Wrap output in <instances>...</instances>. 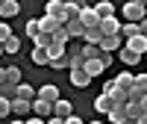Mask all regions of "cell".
Returning <instances> with one entry per match:
<instances>
[{
	"label": "cell",
	"instance_id": "cb8c5ba5",
	"mask_svg": "<svg viewBox=\"0 0 147 124\" xmlns=\"http://www.w3.org/2000/svg\"><path fill=\"white\" fill-rule=\"evenodd\" d=\"M80 53H82L85 62H88V59H100V56H103V50H100L97 44H82V47H80Z\"/></svg>",
	"mask_w": 147,
	"mask_h": 124
},
{
	"label": "cell",
	"instance_id": "277c9868",
	"mask_svg": "<svg viewBox=\"0 0 147 124\" xmlns=\"http://www.w3.org/2000/svg\"><path fill=\"white\" fill-rule=\"evenodd\" d=\"M32 115L41 118V121H50V118H53V104H47V101H41V97H35V101H32Z\"/></svg>",
	"mask_w": 147,
	"mask_h": 124
},
{
	"label": "cell",
	"instance_id": "ffe728a7",
	"mask_svg": "<svg viewBox=\"0 0 147 124\" xmlns=\"http://www.w3.org/2000/svg\"><path fill=\"white\" fill-rule=\"evenodd\" d=\"M118 59L124 62V65H138V62H141V56H138V53H132L129 47H121V50H118Z\"/></svg>",
	"mask_w": 147,
	"mask_h": 124
},
{
	"label": "cell",
	"instance_id": "7402d4cb",
	"mask_svg": "<svg viewBox=\"0 0 147 124\" xmlns=\"http://www.w3.org/2000/svg\"><path fill=\"white\" fill-rule=\"evenodd\" d=\"M136 35H141V24H124V27H121V39L124 42L136 39Z\"/></svg>",
	"mask_w": 147,
	"mask_h": 124
},
{
	"label": "cell",
	"instance_id": "4fadbf2b",
	"mask_svg": "<svg viewBox=\"0 0 147 124\" xmlns=\"http://www.w3.org/2000/svg\"><path fill=\"white\" fill-rule=\"evenodd\" d=\"M124 47H129L132 53H138V56H144V53H147V39H144V35H136V39H129V42H124Z\"/></svg>",
	"mask_w": 147,
	"mask_h": 124
},
{
	"label": "cell",
	"instance_id": "d590c367",
	"mask_svg": "<svg viewBox=\"0 0 147 124\" xmlns=\"http://www.w3.org/2000/svg\"><path fill=\"white\" fill-rule=\"evenodd\" d=\"M27 124H47V121H41V118H35V115H32V118H27Z\"/></svg>",
	"mask_w": 147,
	"mask_h": 124
},
{
	"label": "cell",
	"instance_id": "5b68a950",
	"mask_svg": "<svg viewBox=\"0 0 147 124\" xmlns=\"http://www.w3.org/2000/svg\"><path fill=\"white\" fill-rule=\"evenodd\" d=\"M38 97H41V101H47V104L62 101V95H59V86H56V83H44V86H38Z\"/></svg>",
	"mask_w": 147,
	"mask_h": 124
},
{
	"label": "cell",
	"instance_id": "8d00e7d4",
	"mask_svg": "<svg viewBox=\"0 0 147 124\" xmlns=\"http://www.w3.org/2000/svg\"><path fill=\"white\" fill-rule=\"evenodd\" d=\"M141 35H144V39H147V18L141 21Z\"/></svg>",
	"mask_w": 147,
	"mask_h": 124
},
{
	"label": "cell",
	"instance_id": "ba28073f",
	"mask_svg": "<svg viewBox=\"0 0 147 124\" xmlns=\"http://www.w3.org/2000/svg\"><path fill=\"white\" fill-rule=\"evenodd\" d=\"M121 47H124V39H121V35H103V42H100V50L103 53H118Z\"/></svg>",
	"mask_w": 147,
	"mask_h": 124
},
{
	"label": "cell",
	"instance_id": "44dd1931",
	"mask_svg": "<svg viewBox=\"0 0 147 124\" xmlns=\"http://www.w3.org/2000/svg\"><path fill=\"white\" fill-rule=\"evenodd\" d=\"M109 121L112 124H129V115H127V106H115L109 112Z\"/></svg>",
	"mask_w": 147,
	"mask_h": 124
},
{
	"label": "cell",
	"instance_id": "836d02e7",
	"mask_svg": "<svg viewBox=\"0 0 147 124\" xmlns=\"http://www.w3.org/2000/svg\"><path fill=\"white\" fill-rule=\"evenodd\" d=\"M65 124H82V118L80 115H71V118H65Z\"/></svg>",
	"mask_w": 147,
	"mask_h": 124
},
{
	"label": "cell",
	"instance_id": "ab89813d",
	"mask_svg": "<svg viewBox=\"0 0 147 124\" xmlns=\"http://www.w3.org/2000/svg\"><path fill=\"white\" fill-rule=\"evenodd\" d=\"M136 124H147V115H141V118H138V121H136Z\"/></svg>",
	"mask_w": 147,
	"mask_h": 124
},
{
	"label": "cell",
	"instance_id": "603a6c76",
	"mask_svg": "<svg viewBox=\"0 0 147 124\" xmlns=\"http://www.w3.org/2000/svg\"><path fill=\"white\" fill-rule=\"evenodd\" d=\"M30 59H32L38 68H41V65H50V53H47L44 47H32V56H30Z\"/></svg>",
	"mask_w": 147,
	"mask_h": 124
},
{
	"label": "cell",
	"instance_id": "9c48e42d",
	"mask_svg": "<svg viewBox=\"0 0 147 124\" xmlns=\"http://www.w3.org/2000/svg\"><path fill=\"white\" fill-rule=\"evenodd\" d=\"M121 27H124V24H121L118 18H106V21H100V33L106 35H121Z\"/></svg>",
	"mask_w": 147,
	"mask_h": 124
},
{
	"label": "cell",
	"instance_id": "60d3db41",
	"mask_svg": "<svg viewBox=\"0 0 147 124\" xmlns=\"http://www.w3.org/2000/svg\"><path fill=\"white\" fill-rule=\"evenodd\" d=\"M12 124H27V121H21V118H15V121H12Z\"/></svg>",
	"mask_w": 147,
	"mask_h": 124
},
{
	"label": "cell",
	"instance_id": "e575fe53",
	"mask_svg": "<svg viewBox=\"0 0 147 124\" xmlns=\"http://www.w3.org/2000/svg\"><path fill=\"white\" fill-rule=\"evenodd\" d=\"M138 106H141V115H147V97H141V101H138Z\"/></svg>",
	"mask_w": 147,
	"mask_h": 124
},
{
	"label": "cell",
	"instance_id": "3957f363",
	"mask_svg": "<svg viewBox=\"0 0 147 124\" xmlns=\"http://www.w3.org/2000/svg\"><path fill=\"white\" fill-rule=\"evenodd\" d=\"M80 21H82V27H85V30H100V15L94 12V6H85V3H82Z\"/></svg>",
	"mask_w": 147,
	"mask_h": 124
},
{
	"label": "cell",
	"instance_id": "5bb4252c",
	"mask_svg": "<svg viewBox=\"0 0 147 124\" xmlns=\"http://www.w3.org/2000/svg\"><path fill=\"white\" fill-rule=\"evenodd\" d=\"M71 86H74V89H85V86H91V77L85 74V68L82 71H71Z\"/></svg>",
	"mask_w": 147,
	"mask_h": 124
},
{
	"label": "cell",
	"instance_id": "4316f807",
	"mask_svg": "<svg viewBox=\"0 0 147 124\" xmlns=\"http://www.w3.org/2000/svg\"><path fill=\"white\" fill-rule=\"evenodd\" d=\"M24 33H27V39H38L41 35V24H38V18H32V21H27V27H24Z\"/></svg>",
	"mask_w": 147,
	"mask_h": 124
},
{
	"label": "cell",
	"instance_id": "7bdbcfd3",
	"mask_svg": "<svg viewBox=\"0 0 147 124\" xmlns=\"http://www.w3.org/2000/svg\"><path fill=\"white\" fill-rule=\"evenodd\" d=\"M88 124H103V121H88Z\"/></svg>",
	"mask_w": 147,
	"mask_h": 124
},
{
	"label": "cell",
	"instance_id": "30bf717a",
	"mask_svg": "<svg viewBox=\"0 0 147 124\" xmlns=\"http://www.w3.org/2000/svg\"><path fill=\"white\" fill-rule=\"evenodd\" d=\"M15 97H18V101H27V104H32L35 97H38V89H35V86H30V83H21Z\"/></svg>",
	"mask_w": 147,
	"mask_h": 124
},
{
	"label": "cell",
	"instance_id": "7a4b0ae2",
	"mask_svg": "<svg viewBox=\"0 0 147 124\" xmlns=\"http://www.w3.org/2000/svg\"><path fill=\"white\" fill-rule=\"evenodd\" d=\"M44 15L56 18L65 27V24H68V18H65V0H47V3H44Z\"/></svg>",
	"mask_w": 147,
	"mask_h": 124
},
{
	"label": "cell",
	"instance_id": "6da1fadb",
	"mask_svg": "<svg viewBox=\"0 0 147 124\" xmlns=\"http://www.w3.org/2000/svg\"><path fill=\"white\" fill-rule=\"evenodd\" d=\"M124 24H141L147 18V3H141V0H129V3H124Z\"/></svg>",
	"mask_w": 147,
	"mask_h": 124
},
{
	"label": "cell",
	"instance_id": "484cf974",
	"mask_svg": "<svg viewBox=\"0 0 147 124\" xmlns=\"http://www.w3.org/2000/svg\"><path fill=\"white\" fill-rule=\"evenodd\" d=\"M6 83H12V86H21V83H24V74H21L18 65H9V68H6Z\"/></svg>",
	"mask_w": 147,
	"mask_h": 124
},
{
	"label": "cell",
	"instance_id": "f546056e",
	"mask_svg": "<svg viewBox=\"0 0 147 124\" xmlns=\"http://www.w3.org/2000/svg\"><path fill=\"white\" fill-rule=\"evenodd\" d=\"M3 47H6V53H9V56H15V53H21V39H18V35H12V39H9Z\"/></svg>",
	"mask_w": 147,
	"mask_h": 124
},
{
	"label": "cell",
	"instance_id": "2e32d148",
	"mask_svg": "<svg viewBox=\"0 0 147 124\" xmlns=\"http://www.w3.org/2000/svg\"><path fill=\"white\" fill-rule=\"evenodd\" d=\"M94 12L100 15V21L115 18V3H109V0H100V3H94Z\"/></svg>",
	"mask_w": 147,
	"mask_h": 124
},
{
	"label": "cell",
	"instance_id": "83f0119b",
	"mask_svg": "<svg viewBox=\"0 0 147 124\" xmlns=\"http://www.w3.org/2000/svg\"><path fill=\"white\" fill-rule=\"evenodd\" d=\"M82 12V3H77V0H71V3H65V18L68 21H77Z\"/></svg>",
	"mask_w": 147,
	"mask_h": 124
},
{
	"label": "cell",
	"instance_id": "b9f144b4",
	"mask_svg": "<svg viewBox=\"0 0 147 124\" xmlns=\"http://www.w3.org/2000/svg\"><path fill=\"white\" fill-rule=\"evenodd\" d=\"M3 53H6V47H3V44H0V56H3Z\"/></svg>",
	"mask_w": 147,
	"mask_h": 124
},
{
	"label": "cell",
	"instance_id": "8fae6325",
	"mask_svg": "<svg viewBox=\"0 0 147 124\" xmlns=\"http://www.w3.org/2000/svg\"><path fill=\"white\" fill-rule=\"evenodd\" d=\"M38 24H41V33H47V35H56L59 30H62V24H59L56 18H50V15H41Z\"/></svg>",
	"mask_w": 147,
	"mask_h": 124
},
{
	"label": "cell",
	"instance_id": "f1b7e54d",
	"mask_svg": "<svg viewBox=\"0 0 147 124\" xmlns=\"http://www.w3.org/2000/svg\"><path fill=\"white\" fill-rule=\"evenodd\" d=\"M85 44H97L100 47V42H103V33L100 30H85V39H82Z\"/></svg>",
	"mask_w": 147,
	"mask_h": 124
},
{
	"label": "cell",
	"instance_id": "4dcf8cb0",
	"mask_svg": "<svg viewBox=\"0 0 147 124\" xmlns=\"http://www.w3.org/2000/svg\"><path fill=\"white\" fill-rule=\"evenodd\" d=\"M12 35H15V33H12V27H9L6 21H0V44H6Z\"/></svg>",
	"mask_w": 147,
	"mask_h": 124
},
{
	"label": "cell",
	"instance_id": "8992f818",
	"mask_svg": "<svg viewBox=\"0 0 147 124\" xmlns=\"http://www.w3.org/2000/svg\"><path fill=\"white\" fill-rule=\"evenodd\" d=\"M15 15H21V3L18 0H0V21H9Z\"/></svg>",
	"mask_w": 147,
	"mask_h": 124
},
{
	"label": "cell",
	"instance_id": "9a60e30c",
	"mask_svg": "<svg viewBox=\"0 0 147 124\" xmlns=\"http://www.w3.org/2000/svg\"><path fill=\"white\" fill-rule=\"evenodd\" d=\"M115 86H118V89H124V92H132V86H136V77H132L129 71H121L118 77H115Z\"/></svg>",
	"mask_w": 147,
	"mask_h": 124
},
{
	"label": "cell",
	"instance_id": "52a82bcc",
	"mask_svg": "<svg viewBox=\"0 0 147 124\" xmlns=\"http://www.w3.org/2000/svg\"><path fill=\"white\" fill-rule=\"evenodd\" d=\"M71 115H74V104H71V101L62 97V101L53 104V118H62V121H65V118H71Z\"/></svg>",
	"mask_w": 147,
	"mask_h": 124
},
{
	"label": "cell",
	"instance_id": "e0dca14e",
	"mask_svg": "<svg viewBox=\"0 0 147 124\" xmlns=\"http://www.w3.org/2000/svg\"><path fill=\"white\" fill-rule=\"evenodd\" d=\"M12 112H15V115L24 121V118H27V115L32 112V104H27V101H18V97H15V101H12Z\"/></svg>",
	"mask_w": 147,
	"mask_h": 124
},
{
	"label": "cell",
	"instance_id": "74e56055",
	"mask_svg": "<svg viewBox=\"0 0 147 124\" xmlns=\"http://www.w3.org/2000/svg\"><path fill=\"white\" fill-rule=\"evenodd\" d=\"M6 83V68H0V86Z\"/></svg>",
	"mask_w": 147,
	"mask_h": 124
},
{
	"label": "cell",
	"instance_id": "d4e9b609",
	"mask_svg": "<svg viewBox=\"0 0 147 124\" xmlns=\"http://www.w3.org/2000/svg\"><path fill=\"white\" fill-rule=\"evenodd\" d=\"M47 53H50V62H53V59H62V56H68V44H62V42H53L50 47H47Z\"/></svg>",
	"mask_w": 147,
	"mask_h": 124
},
{
	"label": "cell",
	"instance_id": "f35d334b",
	"mask_svg": "<svg viewBox=\"0 0 147 124\" xmlns=\"http://www.w3.org/2000/svg\"><path fill=\"white\" fill-rule=\"evenodd\" d=\"M47 124H65L62 118H50V121H47Z\"/></svg>",
	"mask_w": 147,
	"mask_h": 124
},
{
	"label": "cell",
	"instance_id": "ac0fdd59",
	"mask_svg": "<svg viewBox=\"0 0 147 124\" xmlns=\"http://www.w3.org/2000/svg\"><path fill=\"white\" fill-rule=\"evenodd\" d=\"M65 30H68L71 39H85V27H82V21H80V18H77V21H68V24H65Z\"/></svg>",
	"mask_w": 147,
	"mask_h": 124
},
{
	"label": "cell",
	"instance_id": "d6986e66",
	"mask_svg": "<svg viewBox=\"0 0 147 124\" xmlns=\"http://www.w3.org/2000/svg\"><path fill=\"white\" fill-rule=\"evenodd\" d=\"M103 71H106V65H103L100 59H88V62H85V74H88L91 80H94V77H100Z\"/></svg>",
	"mask_w": 147,
	"mask_h": 124
},
{
	"label": "cell",
	"instance_id": "1f68e13d",
	"mask_svg": "<svg viewBox=\"0 0 147 124\" xmlns=\"http://www.w3.org/2000/svg\"><path fill=\"white\" fill-rule=\"evenodd\" d=\"M50 68H53V71H65V68L71 71V62H68V56H62V59H53Z\"/></svg>",
	"mask_w": 147,
	"mask_h": 124
},
{
	"label": "cell",
	"instance_id": "7c38bea8",
	"mask_svg": "<svg viewBox=\"0 0 147 124\" xmlns=\"http://www.w3.org/2000/svg\"><path fill=\"white\" fill-rule=\"evenodd\" d=\"M94 109H97L100 115H109V112L115 109V104H112V97H109V95H97V97H94Z\"/></svg>",
	"mask_w": 147,
	"mask_h": 124
},
{
	"label": "cell",
	"instance_id": "d6a6232c",
	"mask_svg": "<svg viewBox=\"0 0 147 124\" xmlns=\"http://www.w3.org/2000/svg\"><path fill=\"white\" fill-rule=\"evenodd\" d=\"M12 112V101H6V97H0V118H6Z\"/></svg>",
	"mask_w": 147,
	"mask_h": 124
}]
</instances>
